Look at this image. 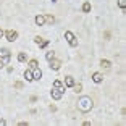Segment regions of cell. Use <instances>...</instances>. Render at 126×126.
Returning a JSON list of instances; mask_svg holds the SVG:
<instances>
[{
	"mask_svg": "<svg viewBox=\"0 0 126 126\" xmlns=\"http://www.w3.org/2000/svg\"><path fill=\"white\" fill-rule=\"evenodd\" d=\"M92 99L91 97H81V99L78 100V108L81 111H89L91 108H92Z\"/></svg>",
	"mask_w": 126,
	"mask_h": 126,
	"instance_id": "obj_1",
	"label": "cell"
},
{
	"mask_svg": "<svg viewBox=\"0 0 126 126\" xmlns=\"http://www.w3.org/2000/svg\"><path fill=\"white\" fill-rule=\"evenodd\" d=\"M65 39L68 41V44H70L71 47H76V45H78V39H76V36H74L71 31H65Z\"/></svg>",
	"mask_w": 126,
	"mask_h": 126,
	"instance_id": "obj_2",
	"label": "cell"
},
{
	"mask_svg": "<svg viewBox=\"0 0 126 126\" xmlns=\"http://www.w3.org/2000/svg\"><path fill=\"white\" fill-rule=\"evenodd\" d=\"M10 57H11V53H10L8 48H0V60H2L5 65L10 62Z\"/></svg>",
	"mask_w": 126,
	"mask_h": 126,
	"instance_id": "obj_3",
	"label": "cell"
},
{
	"mask_svg": "<svg viewBox=\"0 0 126 126\" xmlns=\"http://www.w3.org/2000/svg\"><path fill=\"white\" fill-rule=\"evenodd\" d=\"M7 39L10 42H15L16 39H18V32H16V31H13V29H8L7 31Z\"/></svg>",
	"mask_w": 126,
	"mask_h": 126,
	"instance_id": "obj_4",
	"label": "cell"
},
{
	"mask_svg": "<svg viewBox=\"0 0 126 126\" xmlns=\"http://www.w3.org/2000/svg\"><path fill=\"white\" fill-rule=\"evenodd\" d=\"M50 95H52V99H53V100H60V99H62V95H63V92H60L58 89L52 87V91H50Z\"/></svg>",
	"mask_w": 126,
	"mask_h": 126,
	"instance_id": "obj_5",
	"label": "cell"
},
{
	"mask_svg": "<svg viewBox=\"0 0 126 126\" xmlns=\"http://www.w3.org/2000/svg\"><path fill=\"white\" fill-rule=\"evenodd\" d=\"M53 87H55V89H58L60 92H65V87H66V86L63 84L60 79H55V81H53Z\"/></svg>",
	"mask_w": 126,
	"mask_h": 126,
	"instance_id": "obj_6",
	"label": "cell"
},
{
	"mask_svg": "<svg viewBox=\"0 0 126 126\" xmlns=\"http://www.w3.org/2000/svg\"><path fill=\"white\" fill-rule=\"evenodd\" d=\"M60 66H62V62H60V60H55V58L50 60V68H52V70L58 71V70H60Z\"/></svg>",
	"mask_w": 126,
	"mask_h": 126,
	"instance_id": "obj_7",
	"label": "cell"
},
{
	"mask_svg": "<svg viewBox=\"0 0 126 126\" xmlns=\"http://www.w3.org/2000/svg\"><path fill=\"white\" fill-rule=\"evenodd\" d=\"M92 81L97 82V84H99V82H102V81H104V74H102V73H94L92 74Z\"/></svg>",
	"mask_w": 126,
	"mask_h": 126,
	"instance_id": "obj_8",
	"label": "cell"
},
{
	"mask_svg": "<svg viewBox=\"0 0 126 126\" xmlns=\"http://www.w3.org/2000/svg\"><path fill=\"white\" fill-rule=\"evenodd\" d=\"M34 21H36V24H37V26H44V24H45V16H42V15H37Z\"/></svg>",
	"mask_w": 126,
	"mask_h": 126,
	"instance_id": "obj_9",
	"label": "cell"
},
{
	"mask_svg": "<svg viewBox=\"0 0 126 126\" xmlns=\"http://www.w3.org/2000/svg\"><path fill=\"white\" fill-rule=\"evenodd\" d=\"M65 86H66V87H73V86H74L73 76H66V78H65Z\"/></svg>",
	"mask_w": 126,
	"mask_h": 126,
	"instance_id": "obj_10",
	"label": "cell"
},
{
	"mask_svg": "<svg viewBox=\"0 0 126 126\" xmlns=\"http://www.w3.org/2000/svg\"><path fill=\"white\" fill-rule=\"evenodd\" d=\"M100 66H102V68H105V70H110L111 63L108 62V60H104V58H102V60H100Z\"/></svg>",
	"mask_w": 126,
	"mask_h": 126,
	"instance_id": "obj_11",
	"label": "cell"
},
{
	"mask_svg": "<svg viewBox=\"0 0 126 126\" xmlns=\"http://www.w3.org/2000/svg\"><path fill=\"white\" fill-rule=\"evenodd\" d=\"M23 76H24V79H26V81H34V76H32V73H31L29 70L24 71V74H23Z\"/></svg>",
	"mask_w": 126,
	"mask_h": 126,
	"instance_id": "obj_12",
	"label": "cell"
},
{
	"mask_svg": "<svg viewBox=\"0 0 126 126\" xmlns=\"http://www.w3.org/2000/svg\"><path fill=\"white\" fill-rule=\"evenodd\" d=\"M32 76H34V79H41L42 78V71L39 70V68H36V70H34V73H32Z\"/></svg>",
	"mask_w": 126,
	"mask_h": 126,
	"instance_id": "obj_13",
	"label": "cell"
},
{
	"mask_svg": "<svg viewBox=\"0 0 126 126\" xmlns=\"http://www.w3.org/2000/svg\"><path fill=\"white\" fill-rule=\"evenodd\" d=\"M91 8H92V7H91L89 2H84V3H82V11H84V13H89Z\"/></svg>",
	"mask_w": 126,
	"mask_h": 126,
	"instance_id": "obj_14",
	"label": "cell"
},
{
	"mask_svg": "<svg viewBox=\"0 0 126 126\" xmlns=\"http://www.w3.org/2000/svg\"><path fill=\"white\" fill-rule=\"evenodd\" d=\"M73 87H74V92H76V94H79L82 91V84H76V82H74Z\"/></svg>",
	"mask_w": 126,
	"mask_h": 126,
	"instance_id": "obj_15",
	"label": "cell"
},
{
	"mask_svg": "<svg viewBox=\"0 0 126 126\" xmlns=\"http://www.w3.org/2000/svg\"><path fill=\"white\" fill-rule=\"evenodd\" d=\"M45 58L50 62L52 58H55V52H47V53H45Z\"/></svg>",
	"mask_w": 126,
	"mask_h": 126,
	"instance_id": "obj_16",
	"label": "cell"
},
{
	"mask_svg": "<svg viewBox=\"0 0 126 126\" xmlns=\"http://www.w3.org/2000/svg\"><path fill=\"white\" fill-rule=\"evenodd\" d=\"M45 23H50V24H53V23H55V18H53L52 15H48V16H45Z\"/></svg>",
	"mask_w": 126,
	"mask_h": 126,
	"instance_id": "obj_17",
	"label": "cell"
},
{
	"mask_svg": "<svg viewBox=\"0 0 126 126\" xmlns=\"http://www.w3.org/2000/svg\"><path fill=\"white\" fill-rule=\"evenodd\" d=\"M26 58H28V57H26V53H24V52H21L18 55V60H19V62H26Z\"/></svg>",
	"mask_w": 126,
	"mask_h": 126,
	"instance_id": "obj_18",
	"label": "cell"
},
{
	"mask_svg": "<svg viewBox=\"0 0 126 126\" xmlns=\"http://www.w3.org/2000/svg\"><path fill=\"white\" fill-rule=\"evenodd\" d=\"M29 66L32 68V70H36V68H37V60H31V62H29Z\"/></svg>",
	"mask_w": 126,
	"mask_h": 126,
	"instance_id": "obj_19",
	"label": "cell"
},
{
	"mask_svg": "<svg viewBox=\"0 0 126 126\" xmlns=\"http://www.w3.org/2000/svg\"><path fill=\"white\" fill-rule=\"evenodd\" d=\"M34 42H36L37 45H41V44H42L44 41H42V37H39V36H37V37H34Z\"/></svg>",
	"mask_w": 126,
	"mask_h": 126,
	"instance_id": "obj_20",
	"label": "cell"
},
{
	"mask_svg": "<svg viewBox=\"0 0 126 126\" xmlns=\"http://www.w3.org/2000/svg\"><path fill=\"white\" fill-rule=\"evenodd\" d=\"M118 5H120V8H123V10H125V7H126V2H125V0H118Z\"/></svg>",
	"mask_w": 126,
	"mask_h": 126,
	"instance_id": "obj_21",
	"label": "cell"
},
{
	"mask_svg": "<svg viewBox=\"0 0 126 126\" xmlns=\"http://www.w3.org/2000/svg\"><path fill=\"white\" fill-rule=\"evenodd\" d=\"M47 45H48V41H44V42H42L41 45H39V47H41V48H45V47H47Z\"/></svg>",
	"mask_w": 126,
	"mask_h": 126,
	"instance_id": "obj_22",
	"label": "cell"
},
{
	"mask_svg": "<svg viewBox=\"0 0 126 126\" xmlns=\"http://www.w3.org/2000/svg\"><path fill=\"white\" fill-rule=\"evenodd\" d=\"M15 87H16V89H21V87H23V82H15Z\"/></svg>",
	"mask_w": 126,
	"mask_h": 126,
	"instance_id": "obj_23",
	"label": "cell"
},
{
	"mask_svg": "<svg viewBox=\"0 0 126 126\" xmlns=\"http://www.w3.org/2000/svg\"><path fill=\"white\" fill-rule=\"evenodd\" d=\"M7 125V121H5V120H0V126H5Z\"/></svg>",
	"mask_w": 126,
	"mask_h": 126,
	"instance_id": "obj_24",
	"label": "cell"
},
{
	"mask_svg": "<svg viewBox=\"0 0 126 126\" xmlns=\"http://www.w3.org/2000/svg\"><path fill=\"white\" fill-rule=\"evenodd\" d=\"M3 66H5V63L2 62V60H0V70H2V68H3Z\"/></svg>",
	"mask_w": 126,
	"mask_h": 126,
	"instance_id": "obj_25",
	"label": "cell"
},
{
	"mask_svg": "<svg viewBox=\"0 0 126 126\" xmlns=\"http://www.w3.org/2000/svg\"><path fill=\"white\" fill-rule=\"evenodd\" d=\"M2 37H3V31L0 29V39H2Z\"/></svg>",
	"mask_w": 126,
	"mask_h": 126,
	"instance_id": "obj_26",
	"label": "cell"
}]
</instances>
